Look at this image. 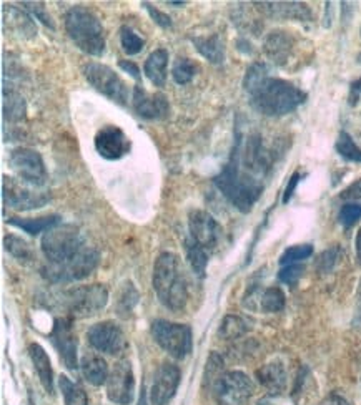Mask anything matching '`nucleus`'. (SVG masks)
<instances>
[{
  "label": "nucleus",
  "mask_w": 361,
  "mask_h": 405,
  "mask_svg": "<svg viewBox=\"0 0 361 405\" xmlns=\"http://www.w3.org/2000/svg\"><path fill=\"white\" fill-rule=\"evenodd\" d=\"M250 93V105L265 116H283L295 111L307 100V93L281 78L267 77Z\"/></svg>",
  "instance_id": "1"
},
{
  "label": "nucleus",
  "mask_w": 361,
  "mask_h": 405,
  "mask_svg": "<svg viewBox=\"0 0 361 405\" xmlns=\"http://www.w3.org/2000/svg\"><path fill=\"white\" fill-rule=\"evenodd\" d=\"M214 181L224 197L242 213L252 211L263 193V180L242 168L233 153Z\"/></svg>",
  "instance_id": "2"
},
{
  "label": "nucleus",
  "mask_w": 361,
  "mask_h": 405,
  "mask_svg": "<svg viewBox=\"0 0 361 405\" xmlns=\"http://www.w3.org/2000/svg\"><path fill=\"white\" fill-rule=\"evenodd\" d=\"M154 289L166 309H185L188 302V281L180 258L173 253H161L154 266Z\"/></svg>",
  "instance_id": "3"
},
{
  "label": "nucleus",
  "mask_w": 361,
  "mask_h": 405,
  "mask_svg": "<svg viewBox=\"0 0 361 405\" xmlns=\"http://www.w3.org/2000/svg\"><path fill=\"white\" fill-rule=\"evenodd\" d=\"M66 30L82 52L100 57L105 50L104 27L89 8L77 6L66 13Z\"/></svg>",
  "instance_id": "4"
},
{
  "label": "nucleus",
  "mask_w": 361,
  "mask_h": 405,
  "mask_svg": "<svg viewBox=\"0 0 361 405\" xmlns=\"http://www.w3.org/2000/svg\"><path fill=\"white\" fill-rule=\"evenodd\" d=\"M83 237L75 226H55L42 237V253L50 264H66L85 249Z\"/></svg>",
  "instance_id": "5"
},
{
  "label": "nucleus",
  "mask_w": 361,
  "mask_h": 405,
  "mask_svg": "<svg viewBox=\"0 0 361 405\" xmlns=\"http://www.w3.org/2000/svg\"><path fill=\"white\" fill-rule=\"evenodd\" d=\"M152 336L175 359H185L192 352V330L188 325L159 319L152 324Z\"/></svg>",
  "instance_id": "6"
},
{
  "label": "nucleus",
  "mask_w": 361,
  "mask_h": 405,
  "mask_svg": "<svg viewBox=\"0 0 361 405\" xmlns=\"http://www.w3.org/2000/svg\"><path fill=\"white\" fill-rule=\"evenodd\" d=\"M83 75L87 82L95 88L97 92L105 95L115 104L127 105L128 101V88L122 78L114 72L107 65L102 63H89L83 67Z\"/></svg>",
  "instance_id": "7"
},
{
  "label": "nucleus",
  "mask_w": 361,
  "mask_h": 405,
  "mask_svg": "<svg viewBox=\"0 0 361 405\" xmlns=\"http://www.w3.org/2000/svg\"><path fill=\"white\" fill-rule=\"evenodd\" d=\"M109 301V292L100 284L77 287L66 294V306L73 318H90L102 311Z\"/></svg>",
  "instance_id": "8"
},
{
  "label": "nucleus",
  "mask_w": 361,
  "mask_h": 405,
  "mask_svg": "<svg viewBox=\"0 0 361 405\" xmlns=\"http://www.w3.org/2000/svg\"><path fill=\"white\" fill-rule=\"evenodd\" d=\"M50 197L37 186H32L22 180L4 176V201L7 206L20 211H29L45 206Z\"/></svg>",
  "instance_id": "9"
},
{
  "label": "nucleus",
  "mask_w": 361,
  "mask_h": 405,
  "mask_svg": "<svg viewBox=\"0 0 361 405\" xmlns=\"http://www.w3.org/2000/svg\"><path fill=\"white\" fill-rule=\"evenodd\" d=\"M8 165L16 171L17 178L25 181L32 186L42 188L47 183V170H45L44 160L35 150L30 148H16L8 156Z\"/></svg>",
  "instance_id": "10"
},
{
  "label": "nucleus",
  "mask_w": 361,
  "mask_h": 405,
  "mask_svg": "<svg viewBox=\"0 0 361 405\" xmlns=\"http://www.w3.org/2000/svg\"><path fill=\"white\" fill-rule=\"evenodd\" d=\"M215 392L221 405H247L255 392V385L247 374L231 370L219 377Z\"/></svg>",
  "instance_id": "11"
},
{
  "label": "nucleus",
  "mask_w": 361,
  "mask_h": 405,
  "mask_svg": "<svg viewBox=\"0 0 361 405\" xmlns=\"http://www.w3.org/2000/svg\"><path fill=\"white\" fill-rule=\"evenodd\" d=\"M97 264H99V253L87 246L85 249H82L68 263L50 264L47 269H44V273L47 274L50 281H78V279L90 276L92 271L97 268Z\"/></svg>",
  "instance_id": "12"
},
{
  "label": "nucleus",
  "mask_w": 361,
  "mask_h": 405,
  "mask_svg": "<svg viewBox=\"0 0 361 405\" xmlns=\"http://www.w3.org/2000/svg\"><path fill=\"white\" fill-rule=\"evenodd\" d=\"M87 341L95 351L109 354V356H118L127 349L123 330L112 320H104L92 325L87 332Z\"/></svg>",
  "instance_id": "13"
},
{
  "label": "nucleus",
  "mask_w": 361,
  "mask_h": 405,
  "mask_svg": "<svg viewBox=\"0 0 361 405\" xmlns=\"http://www.w3.org/2000/svg\"><path fill=\"white\" fill-rule=\"evenodd\" d=\"M107 395L110 402L117 405H130L135 397V377L130 361H120L115 364L107 380Z\"/></svg>",
  "instance_id": "14"
},
{
  "label": "nucleus",
  "mask_w": 361,
  "mask_h": 405,
  "mask_svg": "<svg viewBox=\"0 0 361 405\" xmlns=\"http://www.w3.org/2000/svg\"><path fill=\"white\" fill-rule=\"evenodd\" d=\"M188 230H190V239L195 241L198 246L203 249H215L220 243L221 237V228L214 216L207 211H195L190 213L188 216Z\"/></svg>",
  "instance_id": "15"
},
{
  "label": "nucleus",
  "mask_w": 361,
  "mask_h": 405,
  "mask_svg": "<svg viewBox=\"0 0 361 405\" xmlns=\"http://www.w3.org/2000/svg\"><path fill=\"white\" fill-rule=\"evenodd\" d=\"M54 347L57 349L60 361L63 362V366L68 370L75 372L77 370V339L73 336L72 323L66 318L55 319V325L50 334Z\"/></svg>",
  "instance_id": "16"
},
{
  "label": "nucleus",
  "mask_w": 361,
  "mask_h": 405,
  "mask_svg": "<svg viewBox=\"0 0 361 405\" xmlns=\"http://www.w3.org/2000/svg\"><path fill=\"white\" fill-rule=\"evenodd\" d=\"M95 150L105 160L115 161L127 155L130 150V142L118 127L107 125L95 135Z\"/></svg>",
  "instance_id": "17"
},
{
  "label": "nucleus",
  "mask_w": 361,
  "mask_h": 405,
  "mask_svg": "<svg viewBox=\"0 0 361 405\" xmlns=\"http://www.w3.org/2000/svg\"><path fill=\"white\" fill-rule=\"evenodd\" d=\"M180 384V369L177 366L164 362L155 372L150 390V400L154 405H166L175 397Z\"/></svg>",
  "instance_id": "18"
},
{
  "label": "nucleus",
  "mask_w": 361,
  "mask_h": 405,
  "mask_svg": "<svg viewBox=\"0 0 361 405\" xmlns=\"http://www.w3.org/2000/svg\"><path fill=\"white\" fill-rule=\"evenodd\" d=\"M132 105L133 110L137 111V115L145 120H161L165 118L170 111V105L166 96L160 95V93L150 95V93L140 85L133 88Z\"/></svg>",
  "instance_id": "19"
},
{
  "label": "nucleus",
  "mask_w": 361,
  "mask_h": 405,
  "mask_svg": "<svg viewBox=\"0 0 361 405\" xmlns=\"http://www.w3.org/2000/svg\"><path fill=\"white\" fill-rule=\"evenodd\" d=\"M295 49V39L285 30H273L267 35L265 42H263V52L273 63L283 65L288 63V60L293 54Z\"/></svg>",
  "instance_id": "20"
},
{
  "label": "nucleus",
  "mask_w": 361,
  "mask_h": 405,
  "mask_svg": "<svg viewBox=\"0 0 361 405\" xmlns=\"http://www.w3.org/2000/svg\"><path fill=\"white\" fill-rule=\"evenodd\" d=\"M80 370H82L83 379H85L89 384L95 385V387H99V385L102 384H107L109 375H110L107 362L94 352L85 354V356L82 357Z\"/></svg>",
  "instance_id": "21"
},
{
  "label": "nucleus",
  "mask_w": 361,
  "mask_h": 405,
  "mask_svg": "<svg viewBox=\"0 0 361 405\" xmlns=\"http://www.w3.org/2000/svg\"><path fill=\"white\" fill-rule=\"evenodd\" d=\"M29 354L32 364H34V369L37 370V375H39L42 387L45 389V392L54 394V372L45 349L42 347L40 344H30Z\"/></svg>",
  "instance_id": "22"
},
{
  "label": "nucleus",
  "mask_w": 361,
  "mask_h": 405,
  "mask_svg": "<svg viewBox=\"0 0 361 405\" xmlns=\"http://www.w3.org/2000/svg\"><path fill=\"white\" fill-rule=\"evenodd\" d=\"M263 6V11L270 13L271 17L276 18H293V20H310L312 18V12H310L308 6L298 2H268L260 4Z\"/></svg>",
  "instance_id": "23"
},
{
  "label": "nucleus",
  "mask_w": 361,
  "mask_h": 405,
  "mask_svg": "<svg viewBox=\"0 0 361 405\" xmlns=\"http://www.w3.org/2000/svg\"><path fill=\"white\" fill-rule=\"evenodd\" d=\"M166 63H169V52L164 49L155 50L148 55L143 65V72L148 80L154 83L155 87H165L166 82Z\"/></svg>",
  "instance_id": "24"
},
{
  "label": "nucleus",
  "mask_w": 361,
  "mask_h": 405,
  "mask_svg": "<svg viewBox=\"0 0 361 405\" xmlns=\"http://www.w3.org/2000/svg\"><path fill=\"white\" fill-rule=\"evenodd\" d=\"M258 380L270 390L271 394H280L285 389L286 384V372L280 362H273V364L263 366L257 372Z\"/></svg>",
  "instance_id": "25"
},
{
  "label": "nucleus",
  "mask_w": 361,
  "mask_h": 405,
  "mask_svg": "<svg viewBox=\"0 0 361 405\" xmlns=\"http://www.w3.org/2000/svg\"><path fill=\"white\" fill-rule=\"evenodd\" d=\"M195 49L200 52L207 60H210L212 63H221L225 58V49L221 44L219 35H210V37H193L192 39Z\"/></svg>",
  "instance_id": "26"
},
{
  "label": "nucleus",
  "mask_w": 361,
  "mask_h": 405,
  "mask_svg": "<svg viewBox=\"0 0 361 405\" xmlns=\"http://www.w3.org/2000/svg\"><path fill=\"white\" fill-rule=\"evenodd\" d=\"M60 218L57 214H50V216H42V218H11L8 223L13 226L20 228V230H24L25 232H29V235L35 236V235H40V232H47L49 230H52V228L57 226Z\"/></svg>",
  "instance_id": "27"
},
{
  "label": "nucleus",
  "mask_w": 361,
  "mask_h": 405,
  "mask_svg": "<svg viewBox=\"0 0 361 405\" xmlns=\"http://www.w3.org/2000/svg\"><path fill=\"white\" fill-rule=\"evenodd\" d=\"M185 251H187L188 264H190V268H192V271L195 273V276L198 278L205 276V269L208 264L207 251L192 239H188L187 243H185Z\"/></svg>",
  "instance_id": "28"
},
{
  "label": "nucleus",
  "mask_w": 361,
  "mask_h": 405,
  "mask_svg": "<svg viewBox=\"0 0 361 405\" xmlns=\"http://www.w3.org/2000/svg\"><path fill=\"white\" fill-rule=\"evenodd\" d=\"M138 302V292L132 282H125L117 299V313L120 318L128 319Z\"/></svg>",
  "instance_id": "29"
},
{
  "label": "nucleus",
  "mask_w": 361,
  "mask_h": 405,
  "mask_svg": "<svg viewBox=\"0 0 361 405\" xmlns=\"http://www.w3.org/2000/svg\"><path fill=\"white\" fill-rule=\"evenodd\" d=\"M60 390H62L66 405H89V397H87L85 390L80 385L73 384L66 375H60L59 379Z\"/></svg>",
  "instance_id": "30"
},
{
  "label": "nucleus",
  "mask_w": 361,
  "mask_h": 405,
  "mask_svg": "<svg viewBox=\"0 0 361 405\" xmlns=\"http://www.w3.org/2000/svg\"><path fill=\"white\" fill-rule=\"evenodd\" d=\"M4 244H6V249L8 253H11L17 261H20V263H30V261H34L35 258L30 244L27 243L25 239H22V237L8 235L6 236V239H4Z\"/></svg>",
  "instance_id": "31"
},
{
  "label": "nucleus",
  "mask_w": 361,
  "mask_h": 405,
  "mask_svg": "<svg viewBox=\"0 0 361 405\" xmlns=\"http://www.w3.org/2000/svg\"><path fill=\"white\" fill-rule=\"evenodd\" d=\"M197 73H198V65L193 62L192 58L180 57L175 60L172 67V77L178 85H187V83H190L193 78H195Z\"/></svg>",
  "instance_id": "32"
},
{
  "label": "nucleus",
  "mask_w": 361,
  "mask_h": 405,
  "mask_svg": "<svg viewBox=\"0 0 361 405\" xmlns=\"http://www.w3.org/2000/svg\"><path fill=\"white\" fill-rule=\"evenodd\" d=\"M260 307L265 313H280L285 307V294L280 287H268L260 297Z\"/></svg>",
  "instance_id": "33"
},
{
  "label": "nucleus",
  "mask_w": 361,
  "mask_h": 405,
  "mask_svg": "<svg viewBox=\"0 0 361 405\" xmlns=\"http://www.w3.org/2000/svg\"><path fill=\"white\" fill-rule=\"evenodd\" d=\"M336 151L340 153V156L345 158V160L361 163V148L356 147L353 138H351L346 132H341L340 137H338Z\"/></svg>",
  "instance_id": "34"
},
{
  "label": "nucleus",
  "mask_w": 361,
  "mask_h": 405,
  "mask_svg": "<svg viewBox=\"0 0 361 405\" xmlns=\"http://www.w3.org/2000/svg\"><path fill=\"white\" fill-rule=\"evenodd\" d=\"M120 44H122V49L125 54L137 55L143 50L145 42H143V39H140V37H138L135 32L130 29V27L123 25L122 29H120Z\"/></svg>",
  "instance_id": "35"
},
{
  "label": "nucleus",
  "mask_w": 361,
  "mask_h": 405,
  "mask_svg": "<svg viewBox=\"0 0 361 405\" xmlns=\"http://www.w3.org/2000/svg\"><path fill=\"white\" fill-rule=\"evenodd\" d=\"M313 254V246L312 244H298V246H291L281 254L280 264L281 266H290V264H296L298 261H303L310 258Z\"/></svg>",
  "instance_id": "36"
},
{
  "label": "nucleus",
  "mask_w": 361,
  "mask_h": 405,
  "mask_svg": "<svg viewBox=\"0 0 361 405\" xmlns=\"http://www.w3.org/2000/svg\"><path fill=\"white\" fill-rule=\"evenodd\" d=\"M247 332V324L243 319L237 318V316H228L225 318L224 324L220 328V336L225 339H237Z\"/></svg>",
  "instance_id": "37"
},
{
  "label": "nucleus",
  "mask_w": 361,
  "mask_h": 405,
  "mask_svg": "<svg viewBox=\"0 0 361 405\" xmlns=\"http://www.w3.org/2000/svg\"><path fill=\"white\" fill-rule=\"evenodd\" d=\"M268 77V67L265 63H253L252 67L247 70V75H245V80H243V87L245 90L250 92L253 87H257L258 83L262 80H265Z\"/></svg>",
  "instance_id": "38"
},
{
  "label": "nucleus",
  "mask_w": 361,
  "mask_h": 405,
  "mask_svg": "<svg viewBox=\"0 0 361 405\" xmlns=\"http://www.w3.org/2000/svg\"><path fill=\"white\" fill-rule=\"evenodd\" d=\"M360 218H361V204L350 203V204H345V206L341 208L340 221L343 226H346V228L353 226L355 223L360 220Z\"/></svg>",
  "instance_id": "39"
},
{
  "label": "nucleus",
  "mask_w": 361,
  "mask_h": 405,
  "mask_svg": "<svg viewBox=\"0 0 361 405\" xmlns=\"http://www.w3.org/2000/svg\"><path fill=\"white\" fill-rule=\"evenodd\" d=\"M302 274L303 266H300V264H290V266H283V269L279 273V279L281 282L293 286V284L298 282V279L302 278Z\"/></svg>",
  "instance_id": "40"
},
{
  "label": "nucleus",
  "mask_w": 361,
  "mask_h": 405,
  "mask_svg": "<svg viewBox=\"0 0 361 405\" xmlns=\"http://www.w3.org/2000/svg\"><path fill=\"white\" fill-rule=\"evenodd\" d=\"M6 111L8 120H22L24 116V101L20 96H11V100L6 104Z\"/></svg>",
  "instance_id": "41"
},
{
  "label": "nucleus",
  "mask_w": 361,
  "mask_h": 405,
  "mask_svg": "<svg viewBox=\"0 0 361 405\" xmlns=\"http://www.w3.org/2000/svg\"><path fill=\"white\" fill-rule=\"evenodd\" d=\"M142 6L147 8V12L150 13V17H152V18H154V22L159 23V25L161 27V29H169V27H172V18H170L169 15H166V13L160 12L159 8L152 7L150 4H148V2H143Z\"/></svg>",
  "instance_id": "42"
},
{
  "label": "nucleus",
  "mask_w": 361,
  "mask_h": 405,
  "mask_svg": "<svg viewBox=\"0 0 361 405\" xmlns=\"http://www.w3.org/2000/svg\"><path fill=\"white\" fill-rule=\"evenodd\" d=\"M24 6H27V8H29V11L34 13V15L39 18V20H42L45 23V25H49L50 29H54V23H52V20H50V17L47 15V13L44 12V6H42V4H35V2H27V4H24Z\"/></svg>",
  "instance_id": "43"
},
{
  "label": "nucleus",
  "mask_w": 361,
  "mask_h": 405,
  "mask_svg": "<svg viewBox=\"0 0 361 405\" xmlns=\"http://www.w3.org/2000/svg\"><path fill=\"white\" fill-rule=\"evenodd\" d=\"M343 199H361V178L356 180L355 183H351L348 188L343 189L341 193Z\"/></svg>",
  "instance_id": "44"
},
{
  "label": "nucleus",
  "mask_w": 361,
  "mask_h": 405,
  "mask_svg": "<svg viewBox=\"0 0 361 405\" xmlns=\"http://www.w3.org/2000/svg\"><path fill=\"white\" fill-rule=\"evenodd\" d=\"M298 181H300V173H293V176H291L290 181H288V185H286V189H285V194H283V203H288L290 198L293 197L295 188H296V185H298Z\"/></svg>",
  "instance_id": "45"
},
{
  "label": "nucleus",
  "mask_w": 361,
  "mask_h": 405,
  "mask_svg": "<svg viewBox=\"0 0 361 405\" xmlns=\"http://www.w3.org/2000/svg\"><path fill=\"white\" fill-rule=\"evenodd\" d=\"M120 68L125 70V72H128L130 75L135 78V80H138L140 78V70H138V67L133 62H130V60H120Z\"/></svg>",
  "instance_id": "46"
},
{
  "label": "nucleus",
  "mask_w": 361,
  "mask_h": 405,
  "mask_svg": "<svg viewBox=\"0 0 361 405\" xmlns=\"http://www.w3.org/2000/svg\"><path fill=\"white\" fill-rule=\"evenodd\" d=\"M355 246H356V258H358V263L361 264V228L358 230V235H356Z\"/></svg>",
  "instance_id": "47"
},
{
  "label": "nucleus",
  "mask_w": 361,
  "mask_h": 405,
  "mask_svg": "<svg viewBox=\"0 0 361 405\" xmlns=\"http://www.w3.org/2000/svg\"><path fill=\"white\" fill-rule=\"evenodd\" d=\"M331 404L333 405H351L350 402H346L343 397H340V395H331Z\"/></svg>",
  "instance_id": "48"
},
{
  "label": "nucleus",
  "mask_w": 361,
  "mask_h": 405,
  "mask_svg": "<svg viewBox=\"0 0 361 405\" xmlns=\"http://www.w3.org/2000/svg\"><path fill=\"white\" fill-rule=\"evenodd\" d=\"M351 92H353V95H361V78L351 85Z\"/></svg>",
  "instance_id": "49"
}]
</instances>
